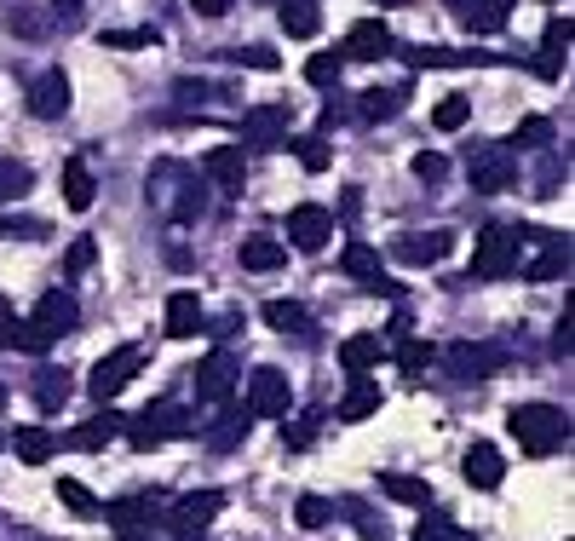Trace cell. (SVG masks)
Listing matches in <instances>:
<instances>
[{
    "mask_svg": "<svg viewBox=\"0 0 575 541\" xmlns=\"http://www.w3.org/2000/svg\"><path fill=\"white\" fill-rule=\"evenodd\" d=\"M512 438L524 455H552V449L570 444V421H564V409H552V403H518L512 409Z\"/></svg>",
    "mask_w": 575,
    "mask_h": 541,
    "instance_id": "1",
    "label": "cell"
},
{
    "mask_svg": "<svg viewBox=\"0 0 575 541\" xmlns=\"http://www.w3.org/2000/svg\"><path fill=\"white\" fill-rule=\"evenodd\" d=\"M190 432H196V415H190V409H179V403H156V409L133 415L127 444H133V449H156V444H167V438H190Z\"/></svg>",
    "mask_w": 575,
    "mask_h": 541,
    "instance_id": "2",
    "label": "cell"
},
{
    "mask_svg": "<svg viewBox=\"0 0 575 541\" xmlns=\"http://www.w3.org/2000/svg\"><path fill=\"white\" fill-rule=\"evenodd\" d=\"M506 271H518V236L506 225H489L478 236V248H472V283H495Z\"/></svg>",
    "mask_w": 575,
    "mask_h": 541,
    "instance_id": "3",
    "label": "cell"
},
{
    "mask_svg": "<svg viewBox=\"0 0 575 541\" xmlns=\"http://www.w3.org/2000/svg\"><path fill=\"white\" fill-rule=\"evenodd\" d=\"M138 363H144V352H138V346H121V352L98 357V369H92L87 392H92L98 403H104V398H115V392H121V386H127V380L138 375Z\"/></svg>",
    "mask_w": 575,
    "mask_h": 541,
    "instance_id": "4",
    "label": "cell"
},
{
    "mask_svg": "<svg viewBox=\"0 0 575 541\" xmlns=\"http://www.w3.org/2000/svg\"><path fill=\"white\" fill-rule=\"evenodd\" d=\"M288 375L282 369H253L248 380V415H288Z\"/></svg>",
    "mask_w": 575,
    "mask_h": 541,
    "instance_id": "5",
    "label": "cell"
},
{
    "mask_svg": "<svg viewBox=\"0 0 575 541\" xmlns=\"http://www.w3.org/2000/svg\"><path fill=\"white\" fill-rule=\"evenodd\" d=\"M288 236H294V248L317 254L322 242L334 236V213H328V208H317V202H299V208L288 213Z\"/></svg>",
    "mask_w": 575,
    "mask_h": 541,
    "instance_id": "6",
    "label": "cell"
},
{
    "mask_svg": "<svg viewBox=\"0 0 575 541\" xmlns=\"http://www.w3.org/2000/svg\"><path fill=\"white\" fill-rule=\"evenodd\" d=\"M242 133H248V144H259V150H282V133H288V104H259V110H248V121H242Z\"/></svg>",
    "mask_w": 575,
    "mask_h": 541,
    "instance_id": "7",
    "label": "cell"
},
{
    "mask_svg": "<svg viewBox=\"0 0 575 541\" xmlns=\"http://www.w3.org/2000/svg\"><path fill=\"white\" fill-rule=\"evenodd\" d=\"M69 110V75L64 70H46L35 87H29V116L41 121H58Z\"/></svg>",
    "mask_w": 575,
    "mask_h": 541,
    "instance_id": "8",
    "label": "cell"
},
{
    "mask_svg": "<svg viewBox=\"0 0 575 541\" xmlns=\"http://www.w3.org/2000/svg\"><path fill=\"white\" fill-rule=\"evenodd\" d=\"M75 323H81V306H75V294H64V288H52L41 306H35V329H46L52 340L75 334Z\"/></svg>",
    "mask_w": 575,
    "mask_h": 541,
    "instance_id": "9",
    "label": "cell"
},
{
    "mask_svg": "<svg viewBox=\"0 0 575 541\" xmlns=\"http://www.w3.org/2000/svg\"><path fill=\"white\" fill-rule=\"evenodd\" d=\"M512 179H518L512 150H478L472 156V190H506Z\"/></svg>",
    "mask_w": 575,
    "mask_h": 541,
    "instance_id": "10",
    "label": "cell"
},
{
    "mask_svg": "<svg viewBox=\"0 0 575 541\" xmlns=\"http://www.w3.org/2000/svg\"><path fill=\"white\" fill-rule=\"evenodd\" d=\"M460 472H466V484H472V490H501L506 461H501V449H495V444H472Z\"/></svg>",
    "mask_w": 575,
    "mask_h": 541,
    "instance_id": "11",
    "label": "cell"
},
{
    "mask_svg": "<svg viewBox=\"0 0 575 541\" xmlns=\"http://www.w3.org/2000/svg\"><path fill=\"white\" fill-rule=\"evenodd\" d=\"M225 507V495L219 490H196V495H184L179 507H173V530H184V536H196V530H207L213 524V513Z\"/></svg>",
    "mask_w": 575,
    "mask_h": 541,
    "instance_id": "12",
    "label": "cell"
},
{
    "mask_svg": "<svg viewBox=\"0 0 575 541\" xmlns=\"http://www.w3.org/2000/svg\"><path fill=\"white\" fill-rule=\"evenodd\" d=\"M391 254L403 259V265H437V259H449L455 254V236L449 231H426V236H403Z\"/></svg>",
    "mask_w": 575,
    "mask_h": 541,
    "instance_id": "13",
    "label": "cell"
},
{
    "mask_svg": "<svg viewBox=\"0 0 575 541\" xmlns=\"http://www.w3.org/2000/svg\"><path fill=\"white\" fill-rule=\"evenodd\" d=\"M345 58H391V29L380 24V18H363V24H351V35H345Z\"/></svg>",
    "mask_w": 575,
    "mask_h": 541,
    "instance_id": "14",
    "label": "cell"
},
{
    "mask_svg": "<svg viewBox=\"0 0 575 541\" xmlns=\"http://www.w3.org/2000/svg\"><path fill=\"white\" fill-rule=\"evenodd\" d=\"M207 179L225 190V196H242V179H248V162H242V150H236V144H219V150H207Z\"/></svg>",
    "mask_w": 575,
    "mask_h": 541,
    "instance_id": "15",
    "label": "cell"
},
{
    "mask_svg": "<svg viewBox=\"0 0 575 541\" xmlns=\"http://www.w3.org/2000/svg\"><path fill=\"white\" fill-rule=\"evenodd\" d=\"M535 242H541V254H535V259L524 265L529 283H547V277H558V271H570V242H564V236L535 231Z\"/></svg>",
    "mask_w": 575,
    "mask_h": 541,
    "instance_id": "16",
    "label": "cell"
},
{
    "mask_svg": "<svg viewBox=\"0 0 575 541\" xmlns=\"http://www.w3.org/2000/svg\"><path fill=\"white\" fill-rule=\"evenodd\" d=\"M230 380H236V369H230V357L225 352H213L196 369V398H207V403H225L230 398Z\"/></svg>",
    "mask_w": 575,
    "mask_h": 541,
    "instance_id": "17",
    "label": "cell"
},
{
    "mask_svg": "<svg viewBox=\"0 0 575 541\" xmlns=\"http://www.w3.org/2000/svg\"><path fill=\"white\" fill-rule=\"evenodd\" d=\"M449 363H455L460 380H483L489 369H501V363H506V352H501V346H455Z\"/></svg>",
    "mask_w": 575,
    "mask_h": 541,
    "instance_id": "18",
    "label": "cell"
},
{
    "mask_svg": "<svg viewBox=\"0 0 575 541\" xmlns=\"http://www.w3.org/2000/svg\"><path fill=\"white\" fill-rule=\"evenodd\" d=\"M167 334H173V340H190V334H202V300H196L190 288H179V294L167 300Z\"/></svg>",
    "mask_w": 575,
    "mask_h": 541,
    "instance_id": "19",
    "label": "cell"
},
{
    "mask_svg": "<svg viewBox=\"0 0 575 541\" xmlns=\"http://www.w3.org/2000/svg\"><path fill=\"white\" fill-rule=\"evenodd\" d=\"M506 18H512V0H466V6H460V24L478 29V35L506 29Z\"/></svg>",
    "mask_w": 575,
    "mask_h": 541,
    "instance_id": "20",
    "label": "cell"
},
{
    "mask_svg": "<svg viewBox=\"0 0 575 541\" xmlns=\"http://www.w3.org/2000/svg\"><path fill=\"white\" fill-rule=\"evenodd\" d=\"M161 507H167V495H161V490H150V495H127V501H115V507H104V518L127 530V524H144V518H156Z\"/></svg>",
    "mask_w": 575,
    "mask_h": 541,
    "instance_id": "21",
    "label": "cell"
},
{
    "mask_svg": "<svg viewBox=\"0 0 575 541\" xmlns=\"http://www.w3.org/2000/svg\"><path fill=\"white\" fill-rule=\"evenodd\" d=\"M386 357V346H380V334H351L340 346V363H345V375H368L374 363Z\"/></svg>",
    "mask_w": 575,
    "mask_h": 541,
    "instance_id": "22",
    "label": "cell"
},
{
    "mask_svg": "<svg viewBox=\"0 0 575 541\" xmlns=\"http://www.w3.org/2000/svg\"><path fill=\"white\" fill-rule=\"evenodd\" d=\"M282 29L294 41H311L322 29V0H282Z\"/></svg>",
    "mask_w": 575,
    "mask_h": 541,
    "instance_id": "23",
    "label": "cell"
},
{
    "mask_svg": "<svg viewBox=\"0 0 575 541\" xmlns=\"http://www.w3.org/2000/svg\"><path fill=\"white\" fill-rule=\"evenodd\" d=\"M12 449H18L23 467H46L58 444H52V432H46V426H18V432H12Z\"/></svg>",
    "mask_w": 575,
    "mask_h": 541,
    "instance_id": "24",
    "label": "cell"
},
{
    "mask_svg": "<svg viewBox=\"0 0 575 541\" xmlns=\"http://www.w3.org/2000/svg\"><path fill=\"white\" fill-rule=\"evenodd\" d=\"M380 490L391 501H409V507H432V484L414 478V472H380Z\"/></svg>",
    "mask_w": 575,
    "mask_h": 541,
    "instance_id": "25",
    "label": "cell"
},
{
    "mask_svg": "<svg viewBox=\"0 0 575 541\" xmlns=\"http://www.w3.org/2000/svg\"><path fill=\"white\" fill-rule=\"evenodd\" d=\"M374 409H380V386H374L368 375H357L351 380V392L340 398V421H368Z\"/></svg>",
    "mask_w": 575,
    "mask_h": 541,
    "instance_id": "26",
    "label": "cell"
},
{
    "mask_svg": "<svg viewBox=\"0 0 575 541\" xmlns=\"http://www.w3.org/2000/svg\"><path fill=\"white\" fill-rule=\"evenodd\" d=\"M564 52H570V18H552L547 35H541V75H558L564 70Z\"/></svg>",
    "mask_w": 575,
    "mask_h": 541,
    "instance_id": "27",
    "label": "cell"
},
{
    "mask_svg": "<svg viewBox=\"0 0 575 541\" xmlns=\"http://www.w3.org/2000/svg\"><path fill=\"white\" fill-rule=\"evenodd\" d=\"M121 426H127V415H110V409H104L98 421L75 426V432H69V444H75V449H104V444L115 438V432H121Z\"/></svg>",
    "mask_w": 575,
    "mask_h": 541,
    "instance_id": "28",
    "label": "cell"
},
{
    "mask_svg": "<svg viewBox=\"0 0 575 541\" xmlns=\"http://www.w3.org/2000/svg\"><path fill=\"white\" fill-rule=\"evenodd\" d=\"M282 259H288V248H282L276 236H248V242H242V265H248V271H276Z\"/></svg>",
    "mask_w": 575,
    "mask_h": 541,
    "instance_id": "29",
    "label": "cell"
},
{
    "mask_svg": "<svg viewBox=\"0 0 575 541\" xmlns=\"http://www.w3.org/2000/svg\"><path fill=\"white\" fill-rule=\"evenodd\" d=\"M92 190H98V185H92V167L87 162H69L64 167V202L75 213H87L92 208Z\"/></svg>",
    "mask_w": 575,
    "mask_h": 541,
    "instance_id": "30",
    "label": "cell"
},
{
    "mask_svg": "<svg viewBox=\"0 0 575 541\" xmlns=\"http://www.w3.org/2000/svg\"><path fill=\"white\" fill-rule=\"evenodd\" d=\"M58 501H64L75 518H104V501H98L87 484H75V478H58Z\"/></svg>",
    "mask_w": 575,
    "mask_h": 541,
    "instance_id": "31",
    "label": "cell"
},
{
    "mask_svg": "<svg viewBox=\"0 0 575 541\" xmlns=\"http://www.w3.org/2000/svg\"><path fill=\"white\" fill-rule=\"evenodd\" d=\"M414 70H455V64H478V52H449V47H414Z\"/></svg>",
    "mask_w": 575,
    "mask_h": 541,
    "instance_id": "32",
    "label": "cell"
},
{
    "mask_svg": "<svg viewBox=\"0 0 575 541\" xmlns=\"http://www.w3.org/2000/svg\"><path fill=\"white\" fill-rule=\"evenodd\" d=\"M248 409H242V415H225V421L213 426V432H207V449H219V455H225V449H236V444H248Z\"/></svg>",
    "mask_w": 575,
    "mask_h": 541,
    "instance_id": "33",
    "label": "cell"
},
{
    "mask_svg": "<svg viewBox=\"0 0 575 541\" xmlns=\"http://www.w3.org/2000/svg\"><path fill=\"white\" fill-rule=\"evenodd\" d=\"M466 121H472V98H460V93H449V98L432 110V127H437V133H460Z\"/></svg>",
    "mask_w": 575,
    "mask_h": 541,
    "instance_id": "34",
    "label": "cell"
},
{
    "mask_svg": "<svg viewBox=\"0 0 575 541\" xmlns=\"http://www.w3.org/2000/svg\"><path fill=\"white\" fill-rule=\"evenodd\" d=\"M340 265H345V277H380V254L368 248V242H345V254H340Z\"/></svg>",
    "mask_w": 575,
    "mask_h": 541,
    "instance_id": "35",
    "label": "cell"
},
{
    "mask_svg": "<svg viewBox=\"0 0 575 541\" xmlns=\"http://www.w3.org/2000/svg\"><path fill=\"white\" fill-rule=\"evenodd\" d=\"M403 98H409V93H380V87H368L363 104H357V116H363V121H391L397 110H403Z\"/></svg>",
    "mask_w": 575,
    "mask_h": 541,
    "instance_id": "36",
    "label": "cell"
},
{
    "mask_svg": "<svg viewBox=\"0 0 575 541\" xmlns=\"http://www.w3.org/2000/svg\"><path fill=\"white\" fill-rule=\"evenodd\" d=\"M265 323H271L276 334H305V306H299V300H271V306H265Z\"/></svg>",
    "mask_w": 575,
    "mask_h": 541,
    "instance_id": "37",
    "label": "cell"
},
{
    "mask_svg": "<svg viewBox=\"0 0 575 541\" xmlns=\"http://www.w3.org/2000/svg\"><path fill=\"white\" fill-rule=\"evenodd\" d=\"M340 64H345V52H317V58L305 64V81H311V87H334V81H340Z\"/></svg>",
    "mask_w": 575,
    "mask_h": 541,
    "instance_id": "38",
    "label": "cell"
},
{
    "mask_svg": "<svg viewBox=\"0 0 575 541\" xmlns=\"http://www.w3.org/2000/svg\"><path fill=\"white\" fill-rule=\"evenodd\" d=\"M317 426H322V409H311V415H299L294 426H282V444H288V449H311V444H317Z\"/></svg>",
    "mask_w": 575,
    "mask_h": 541,
    "instance_id": "39",
    "label": "cell"
},
{
    "mask_svg": "<svg viewBox=\"0 0 575 541\" xmlns=\"http://www.w3.org/2000/svg\"><path fill=\"white\" fill-rule=\"evenodd\" d=\"M414 541H472V536H466V530H455L443 513H426V518H420V530H414Z\"/></svg>",
    "mask_w": 575,
    "mask_h": 541,
    "instance_id": "40",
    "label": "cell"
},
{
    "mask_svg": "<svg viewBox=\"0 0 575 541\" xmlns=\"http://www.w3.org/2000/svg\"><path fill=\"white\" fill-rule=\"evenodd\" d=\"M294 518H299V530H322V524H328V518H334V507H328V501H322V495H299Z\"/></svg>",
    "mask_w": 575,
    "mask_h": 541,
    "instance_id": "41",
    "label": "cell"
},
{
    "mask_svg": "<svg viewBox=\"0 0 575 541\" xmlns=\"http://www.w3.org/2000/svg\"><path fill=\"white\" fill-rule=\"evenodd\" d=\"M29 179H35V173H29L23 162H0V202L23 196V190H29Z\"/></svg>",
    "mask_w": 575,
    "mask_h": 541,
    "instance_id": "42",
    "label": "cell"
},
{
    "mask_svg": "<svg viewBox=\"0 0 575 541\" xmlns=\"http://www.w3.org/2000/svg\"><path fill=\"white\" fill-rule=\"evenodd\" d=\"M426 363H432V346H426V340H403V346H397V369H403V375H420Z\"/></svg>",
    "mask_w": 575,
    "mask_h": 541,
    "instance_id": "43",
    "label": "cell"
},
{
    "mask_svg": "<svg viewBox=\"0 0 575 541\" xmlns=\"http://www.w3.org/2000/svg\"><path fill=\"white\" fill-rule=\"evenodd\" d=\"M92 259H98V242H92V236H81V242H69L64 271H69V277H81V271H92Z\"/></svg>",
    "mask_w": 575,
    "mask_h": 541,
    "instance_id": "44",
    "label": "cell"
},
{
    "mask_svg": "<svg viewBox=\"0 0 575 541\" xmlns=\"http://www.w3.org/2000/svg\"><path fill=\"white\" fill-rule=\"evenodd\" d=\"M294 150H299V162H305V173H322L328 167V144L311 133V139H294Z\"/></svg>",
    "mask_w": 575,
    "mask_h": 541,
    "instance_id": "45",
    "label": "cell"
},
{
    "mask_svg": "<svg viewBox=\"0 0 575 541\" xmlns=\"http://www.w3.org/2000/svg\"><path fill=\"white\" fill-rule=\"evenodd\" d=\"M443 173H449V162H443L437 150H420V156H414V179H426V185H437Z\"/></svg>",
    "mask_w": 575,
    "mask_h": 541,
    "instance_id": "46",
    "label": "cell"
},
{
    "mask_svg": "<svg viewBox=\"0 0 575 541\" xmlns=\"http://www.w3.org/2000/svg\"><path fill=\"white\" fill-rule=\"evenodd\" d=\"M104 47H156V29H110Z\"/></svg>",
    "mask_w": 575,
    "mask_h": 541,
    "instance_id": "47",
    "label": "cell"
},
{
    "mask_svg": "<svg viewBox=\"0 0 575 541\" xmlns=\"http://www.w3.org/2000/svg\"><path fill=\"white\" fill-rule=\"evenodd\" d=\"M236 64H248V70H276L282 58H276L271 47H248V52H236Z\"/></svg>",
    "mask_w": 575,
    "mask_h": 541,
    "instance_id": "48",
    "label": "cell"
},
{
    "mask_svg": "<svg viewBox=\"0 0 575 541\" xmlns=\"http://www.w3.org/2000/svg\"><path fill=\"white\" fill-rule=\"evenodd\" d=\"M547 133H552V127H547V121H541V116H529L524 127H518V139H524V144H541V139H547Z\"/></svg>",
    "mask_w": 575,
    "mask_h": 541,
    "instance_id": "49",
    "label": "cell"
},
{
    "mask_svg": "<svg viewBox=\"0 0 575 541\" xmlns=\"http://www.w3.org/2000/svg\"><path fill=\"white\" fill-rule=\"evenodd\" d=\"M190 6H196L202 18H225V12H230V6H236V0H190Z\"/></svg>",
    "mask_w": 575,
    "mask_h": 541,
    "instance_id": "50",
    "label": "cell"
},
{
    "mask_svg": "<svg viewBox=\"0 0 575 541\" xmlns=\"http://www.w3.org/2000/svg\"><path fill=\"white\" fill-rule=\"evenodd\" d=\"M64 398H69L64 380H46V386H41V403H46V409H52V403H64Z\"/></svg>",
    "mask_w": 575,
    "mask_h": 541,
    "instance_id": "51",
    "label": "cell"
},
{
    "mask_svg": "<svg viewBox=\"0 0 575 541\" xmlns=\"http://www.w3.org/2000/svg\"><path fill=\"white\" fill-rule=\"evenodd\" d=\"M12 329H18V323H12V311L0 306V346H12Z\"/></svg>",
    "mask_w": 575,
    "mask_h": 541,
    "instance_id": "52",
    "label": "cell"
},
{
    "mask_svg": "<svg viewBox=\"0 0 575 541\" xmlns=\"http://www.w3.org/2000/svg\"><path fill=\"white\" fill-rule=\"evenodd\" d=\"M52 12H64V18H75V12H81V0H52Z\"/></svg>",
    "mask_w": 575,
    "mask_h": 541,
    "instance_id": "53",
    "label": "cell"
},
{
    "mask_svg": "<svg viewBox=\"0 0 575 541\" xmlns=\"http://www.w3.org/2000/svg\"><path fill=\"white\" fill-rule=\"evenodd\" d=\"M121 541H150V536H121Z\"/></svg>",
    "mask_w": 575,
    "mask_h": 541,
    "instance_id": "54",
    "label": "cell"
},
{
    "mask_svg": "<svg viewBox=\"0 0 575 541\" xmlns=\"http://www.w3.org/2000/svg\"><path fill=\"white\" fill-rule=\"evenodd\" d=\"M0 409H6V386H0Z\"/></svg>",
    "mask_w": 575,
    "mask_h": 541,
    "instance_id": "55",
    "label": "cell"
},
{
    "mask_svg": "<svg viewBox=\"0 0 575 541\" xmlns=\"http://www.w3.org/2000/svg\"><path fill=\"white\" fill-rule=\"evenodd\" d=\"M449 6H455V12H460V6H466V0H449Z\"/></svg>",
    "mask_w": 575,
    "mask_h": 541,
    "instance_id": "56",
    "label": "cell"
},
{
    "mask_svg": "<svg viewBox=\"0 0 575 541\" xmlns=\"http://www.w3.org/2000/svg\"><path fill=\"white\" fill-rule=\"evenodd\" d=\"M0 449H6V432H0Z\"/></svg>",
    "mask_w": 575,
    "mask_h": 541,
    "instance_id": "57",
    "label": "cell"
}]
</instances>
